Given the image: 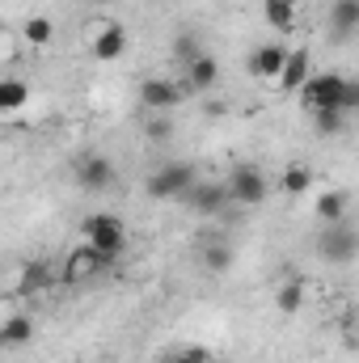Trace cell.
I'll return each mask as SVG.
<instances>
[{"instance_id":"obj_1","label":"cell","mask_w":359,"mask_h":363,"mask_svg":"<svg viewBox=\"0 0 359 363\" xmlns=\"http://www.w3.org/2000/svg\"><path fill=\"white\" fill-rule=\"evenodd\" d=\"M81 233H85V245H93L106 262H114V258H123V250H127V228H123V220L118 216H89L85 224H81Z\"/></svg>"},{"instance_id":"obj_2","label":"cell","mask_w":359,"mask_h":363,"mask_svg":"<svg viewBox=\"0 0 359 363\" xmlns=\"http://www.w3.org/2000/svg\"><path fill=\"white\" fill-rule=\"evenodd\" d=\"M194 182H199V174H194L190 161H165L161 169L148 174L144 190H148L153 199H186V190H190Z\"/></svg>"},{"instance_id":"obj_3","label":"cell","mask_w":359,"mask_h":363,"mask_svg":"<svg viewBox=\"0 0 359 363\" xmlns=\"http://www.w3.org/2000/svg\"><path fill=\"white\" fill-rule=\"evenodd\" d=\"M343 89H347V77H338V72H313L309 85L296 93V101H300L309 114H317V110H338Z\"/></svg>"},{"instance_id":"obj_4","label":"cell","mask_w":359,"mask_h":363,"mask_svg":"<svg viewBox=\"0 0 359 363\" xmlns=\"http://www.w3.org/2000/svg\"><path fill=\"white\" fill-rule=\"evenodd\" d=\"M85 43H89L93 60L110 64V60H118V55L127 51V30H123L114 17H93L89 26H85Z\"/></svg>"},{"instance_id":"obj_5","label":"cell","mask_w":359,"mask_h":363,"mask_svg":"<svg viewBox=\"0 0 359 363\" xmlns=\"http://www.w3.org/2000/svg\"><path fill=\"white\" fill-rule=\"evenodd\" d=\"M224 182H228V194H233L237 207H258V203L270 194V178L258 169V165H237Z\"/></svg>"},{"instance_id":"obj_6","label":"cell","mask_w":359,"mask_h":363,"mask_svg":"<svg viewBox=\"0 0 359 363\" xmlns=\"http://www.w3.org/2000/svg\"><path fill=\"white\" fill-rule=\"evenodd\" d=\"M110 262L93 250V245H77V250H68V258H64V271H60V283H68V287H81V283H93L97 274L106 271Z\"/></svg>"},{"instance_id":"obj_7","label":"cell","mask_w":359,"mask_h":363,"mask_svg":"<svg viewBox=\"0 0 359 363\" xmlns=\"http://www.w3.org/2000/svg\"><path fill=\"white\" fill-rule=\"evenodd\" d=\"M317 254L326 262H351L359 254V233L343 220V224H326L321 237H317Z\"/></svg>"},{"instance_id":"obj_8","label":"cell","mask_w":359,"mask_h":363,"mask_svg":"<svg viewBox=\"0 0 359 363\" xmlns=\"http://www.w3.org/2000/svg\"><path fill=\"white\" fill-rule=\"evenodd\" d=\"M72 178L81 190H110L114 186V161L110 157H101V152H85V157H77V165H72Z\"/></svg>"},{"instance_id":"obj_9","label":"cell","mask_w":359,"mask_h":363,"mask_svg":"<svg viewBox=\"0 0 359 363\" xmlns=\"http://www.w3.org/2000/svg\"><path fill=\"white\" fill-rule=\"evenodd\" d=\"M182 93L186 89L165 81V77H144L140 81V106H144V114H170L182 101Z\"/></svg>"},{"instance_id":"obj_10","label":"cell","mask_w":359,"mask_h":363,"mask_svg":"<svg viewBox=\"0 0 359 363\" xmlns=\"http://www.w3.org/2000/svg\"><path fill=\"white\" fill-rule=\"evenodd\" d=\"M287 55H292V47H283V43H263V47H254L250 51V77L254 81H275L279 85V77H283V68H287Z\"/></svg>"},{"instance_id":"obj_11","label":"cell","mask_w":359,"mask_h":363,"mask_svg":"<svg viewBox=\"0 0 359 363\" xmlns=\"http://www.w3.org/2000/svg\"><path fill=\"white\" fill-rule=\"evenodd\" d=\"M186 203H190L199 216H220V211L233 203V194H228V182H194V186L186 190Z\"/></svg>"},{"instance_id":"obj_12","label":"cell","mask_w":359,"mask_h":363,"mask_svg":"<svg viewBox=\"0 0 359 363\" xmlns=\"http://www.w3.org/2000/svg\"><path fill=\"white\" fill-rule=\"evenodd\" d=\"M309 77H313V55H309L304 47H292L287 68H283V77H279V89L283 93H300L304 85H309Z\"/></svg>"},{"instance_id":"obj_13","label":"cell","mask_w":359,"mask_h":363,"mask_svg":"<svg viewBox=\"0 0 359 363\" xmlns=\"http://www.w3.org/2000/svg\"><path fill=\"white\" fill-rule=\"evenodd\" d=\"M186 85H190L194 93L216 89V85H220V60L207 55V51H203L199 60H190V64H186Z\"/></svg>"},{"instance_id":"obj_14","label":"cell","mask_w":359,"mask_h":363,"mask_svg":"<svg viewBox=\"0 0 359 363\" xmlns=\"http://www.w3.org/2000/svg\"><path fill=\"white\" fill-rule=\"evenodd\" d=\"M26 342H34V317H26V313L4 317V325H0V347H4V351H17V347H26Z\"/></svg>"},{"instance_id":"obj_15","label":"cell","mask_w":359,"mask_h":363,"mask_svg":"<svg viewBox=\"0 0 359 363\" xmlns=\"http://www.w3.org/2000/svg\"><path fill=\"white\" fill-rule=\"evenodd\" d=\"M296 13H300V0H263V17H267L270 30H279V34L296 30Z\"/></svg>"},{"instance_id":"obj_16","label":"cell","mask_w":359,"mask_h":363,"mask_svg":"<svg viewBox=\"0 0 359 363\" xmlns=\"http://www.w3.org/2000/svg\"><path fill=\"white\" fill-rule=\"evenodd\" d=\"M275 308L283 313V317H296L300 308H304V279H283L279 287H275Z\"/></svg>"},{"instance_id":"obj_17","label":"cell","mask_w":359,"mask_h":363,"mask_svg":"<svg viewBox=\"0 0 359 363\" xmlns=\"http://www.w3.org/2000/svg\"><path fill=\"white\" fill-rule=\"evenodd\" d=\"M351 30H359V0H334L330 4V34L347 38Z\"/></svg>"},{"instance_id":"obj_18","label":"cell","mask_w":359,"mask_h":363,"mask_svg":"<svg viewBox=\"0 0 359 363\" xmlns=\"http://www.w3.org/2000/svg\"><path fill=\"white\" fill-rule=\"evenodd\" d=\"M347 207H351V194H347V190H326V194L317 199L321 224H343V220H347Z\"/></svg>"},{"instance_id":"obj_19","label":"cell","mask_w":359,"mask_h":363,"mask_svg":"<svg viewBox=\"0 0 359 363\" xmlns=\"http://www.w3.org/2000/svg\"><path fill=\"white\" fill-rule=\"evenodd\" d=\"M279 190H283V194H292V199L309 194V190H313V169H309V165H300V161H292V165L279 174Z\"/></svg>"},{"instance_id":"obj_20","label":"cell","mask_w":359,"mask_h":363,"mask_svg":"<svg viewBox=\"0 0 359 363\" xmlns=\"http://www.w3.org/2000/svg\"><path fill=\"white\" fill-rule=\"evenodd\" d=\"M21 38H26L30 47H51V38H55L51 17H47V13H30V17L21 21Z\"/></svg>"},{"instance_id":"obj_21","label":"cell","mask_w":359,"mask_h":363,"mask_svg":"<svg viewBox=\"0 0 359 363\" xmlns=\"http://www.w3.org/2000/svg\"><path fill=\"white\" fill-rule=\"evenodd\" d=\"M199 262H203V271L224 274L233 267V245H228V241H207V245L199 250Z\"/></svg>"},{"instance_id":"obj_22","label":"cell","mask_w":359,"mask_h":363,"mask_svg":"<svg viewBox=\"0 0 359 363\" xmlns=\"http://www.w3.org/2000/svg\"><path fill=\"white\" fill-rule=\"evenodd\" d=\"M30 101V85L26 81H0V114H17L21 106Z\"/></svg>"},{"instance_id":"obj_23","label":"cell","mask_w":359,"mask_h":363,"mask_svg":"<svg viewBox=\"0 0 359 363\" xmlns=\"http://www.w3.org/2000/svg\"><path fill=\"white\" fill-rule=\"evenodd\" d=\"M144 135H148L153 144H170V140H174V118H170V114H148V118H144Z\"/></svg>"},{"instance_id":"obj_24","label":"cell","mask_w":359,"mask_h":363,"mask_svg":"<svg viewBox=\"0 0 359 363\" xmlns=\"http://www.w3.org/2000/svg\"><path fill=\"white\" fill-rule=\"evenodd\" d=\"M157 363H216V359H211L207 347H174V351H165Z\"/></svg>"},{"instance_id":"obj_25","label":"cell","mask_w":359,"mask_h":363,"mask_svg":"<svg viewBox=\"0 0 359 363\" xmlns=\"http://www.w3.org/2000/svg\"><path fill=\"white\" fill-rule=\"evenodd\" d=\"M343 123H347V114H343V110H317V114H313V127H317L321 135H338V131H343Z\"/></svg>"},{"instance_id":"obj_26","label":"cell","mask_w":359,"mask_h":363,"mask_svg":"<svg viewBox=\"0 0 359 363\" xmlns=\"http://www.w3.org/2000/svg\"><path fill=\"white\" fill-rule=\"evenodd\" d=\"M51 283V271L43 267V262H30L26 271H21V291H43Z\"/></svg>"},{"instance_id":"obj_27","label":"cell","mask_w":359,"mask_h":363,"mask_svg":"<svg viewBox=\"0 0 359 363\" xmlns=\"http://www.w3.org/2000/svg\"><path fill=\"white\" fill-rule=\"evenodd\" d=\"M174 55H178L182 64H190V60H199V55H203V47H199V38L186 30V34H178V38H174Z\"/></svg>"},{"instance_id":"obj_28","label":"cell","mask_w":359,"mask_h":363,"mask_svg":"<svg viewBox=\"0 0 359 363\" xmlns=\"http://www.w3.org/2000/svg\"><path fill=\"white\" fill-rule=\"evenodd\" d=\"M338 110H343V114H355V110H359V81H351V77H347V89H343Z\"/></svg>"},{"instance_id":"obj_29","label":"cell","mask_w":359,"mask_h":363,"mask_svg":"<svg viewBox=\"0 0 359 363\" xmlns=\"http://www.w3.org/2000/svg\"><path fill=\"white\" fill-rule=\"evenodd\" d=\"M203 110H207V118H220V114H224V106H220V101H207Z\"/></svg>"}]
</instances>
